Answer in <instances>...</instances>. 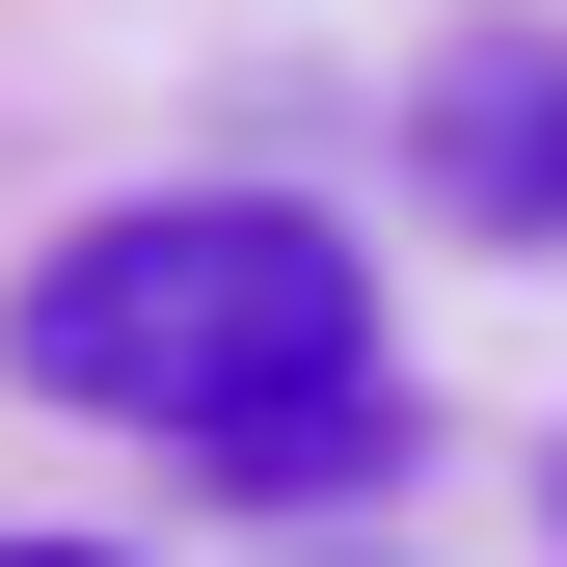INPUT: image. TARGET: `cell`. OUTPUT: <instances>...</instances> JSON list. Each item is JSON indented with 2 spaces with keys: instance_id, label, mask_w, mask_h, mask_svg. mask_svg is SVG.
Here are the masks:
<instances>
[{
  "instance_id": "6da1fadb",
  "label": "cell",
  "mask_w": 567,
  "mask_h": 567,
  "mask_svg": "<svg viewBox=\"0 0 567 567\" xmlns=\"http://www.w3.org/2000/svg\"><path fill=\"white\" fill-rule=\"evenodd\" d=\"M0 379L189 460V433H244V405H298V379H379V270H351V217H298V189H135V217H82L0 298Z\"/></svg>"
},
{
  "instance_id": "277c9868",
  "label": "cell",
  "mask_w": 567,
  "mask_h": 567,
  "mask_svg": "<svg viewBox=\"0 0 567 567\" xmlns=\"http://www.w3.org/2000/svg\"><path fill=\"white\" fill-rule=\"evenodd\" d=\"M0 567H109V540H0Z\"/></svg>"
},
{
  "instance_id": "3957f363",
  "label": "cell",
  "mask_w": 567,
  "mask_h": 567,
  "mask_svg": "<svg viewBox=\"0 0 567 567\" xmlns=\"http://www.w3.org/2000/svg\"><path fill=\"white\" fill-rule=\"evenodd\" d=\"M405 460H433L405 379H298V405H244V433H189V486H244V514H351V486H405Z\"/></svg>"
},
{
  "instance_id": "7a4b0ae2",
  "label": "cell",
  "mask_w": 567,
  "mask_h": 567,
  "mask_svg": "<svg viewBox=\"0 0 567 567\" xmlns=\"http://www.w3.org/2000/svg\"><path fill=\"white\" fill-rule=\"evenodd\" d=\"M405 163H433V217L567 244V28H540V0H486V28L405 54Z\"/></svg>"
}]
</instances>
